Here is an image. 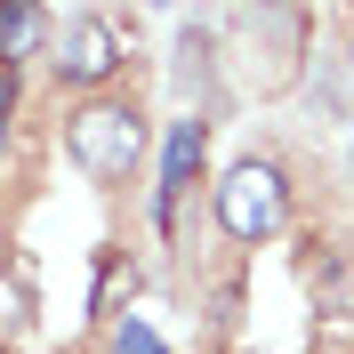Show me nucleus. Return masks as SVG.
<instances>
[{
    "instance_id": "obj_1",
    "label": "nucleus",
    "mask_w": 354,
    "mask_h": 354,
    "mask_svg": "<svg viewBox=\"0 0 354 354\" xmlns=\"http://www.w3.org/2000/svg\"><path fill=\"white\" fill-rule=\"evenodd\" d=\"M65 153H73L81 177L121 185V177L137 169V153H145V113H137L129 97H88V105L65 121Z\"/></svg>"
},
{
    "instance_id": "obj_2",
    "label": "nucleus",
    "mask_w": 354,
    "mask_h": 354,
    "mask_svg": "<svg viewBox=\"0 0 354 354\" xmlns=\"http://www.w3.org/2000/svg\"><path fill=\"white\" fill-rule=\"evenodd\" d=\"M282 218H290V185H282V169L274 161H234L225 169V185H218V225L234 234V242H274L282 234Z\"/></svg>"
},
{
    "instance_id": "obj_3",
    "label": "nucleus",
    "mask_w": 354,
    "mask_h": 354,
    "mask_svg": "<svg viewBox=\"0 0 354 354\" xmlns=\"http://www.w3.org/2000/svg\"><path fill=\"white\" fill-rule=\"evenodd\" d=\"M48 73L65 88H105L121 73V32H113L97 8H73V17H48Z\"/></svg>"
},
{
    "instance_id": "obj_4",
    "label": "nucleus",
    "mask_w": 354,
    "mask_h": 354,
    "mask_svg": "<svg viewBox=\"0 0 354 354\" xmlns=\"http://www.w3.org/2000/svg\"><path fill=\"white\" fill-rule=\"evenodd\" d=\"M201 145H209V129H201V113H185L169 129V145H161V194H153L161 225H177V201H185V185H194V169H201Z\"/></svg>"
},
{
    "instance_id": "obj_5",
    "label": "nucleus",
    "mask_w": 354,
    "mask_h": 354,
    "mask_svg": "<svg viewBox=\"0 0 354 354\" xmlns=\"http://www.w3.org/2000/svg\"><path fill=\"white\" fill-rule=\"evenodd\" d=\"M17 330H32V266L8 258L0 266V346H8Z\"/></svg>"
},
{
    "instance_id": "obj_6",
    "label": "nucleus",
    "mask_w": 354,
    "mask_h": 354,
    "mask_svg": "<svg viewBox=\"0 0 354 354\" xmlns=\"http://www.w3.org/2000/svg\"><path fill=\"white\" fill-rule=\"evenodd\" d=\"M48 17L41 8H0V57H24V48H41Z\"/></svg>"
},
{
    "instance_id": "obj_7",
    "label": "nucleus",
    "mask_w": 354,
    "mask_h": 354,
    "mask_svg": "<svg viewBox=\"0 0 354 354\" xmlns=\"http://www.w3.org/2000/svg\"><path fill=\"white\" fill-rule=\"evenodd\" d=\"M121 290H137V274L121 258H105V274H97V298H88V314H113V298H121Z\"/></svg>"
},
{
    "instance_id": "obj_8",
    "label": "nucleus",
    "mask_w": 354,
    "mask_h": 354,
    "mask_svg": "<svg viewBox=\"0 0 354 354\" xmlns=\"http://www.w3.org/2000/svg\"><path fill=\"white\" fill-rule=\"evenodd\" d=\"M113 354H161V338L145 330V322H121V330H113Z\"/></svg>"
},
{
    "instance_id": "obj_9",
    "label": "nucleus",
    "mask_w": 354,
    "mask_h": 354,
    "mask_svg": "<svg viewBox=\"0 0 354 354\" xmlns=\"http://www.w3.org/2000/svg\"><path fill=\"white\" fill-rule=\"evenodd\" d=\"M8 97H17V73H8V57H0V121H8Z\"/></svg>"
},
{
    "instance_id": "obj_10",
    "label": "nucleus",
    "mask_w": 354,
    "mask_h": 354,
    "mask_svg": "<svg viewBox=\"0 0 354 354\" xmlns=\"http://www.w3.org/2000/svg\"><path fill=\"white\" fill-rule=\"evenodd\" d=\"M0 153H8V121H0Z\"/></svg>"
},
{
    "instance_id": "obj_11",
    "label": "nucleus",
    "mask_w": 354,
    "mask_h": 354,
    "mask_svg": "<svg viewBox=\"0 0 354 354\" xmlns=\"http://www.w3.org/2000/svg\"><path fill=\"white\" fill-rule=\"evenodd\" d=\"M0 354H8V346H0Z\"/></svg>"
}]
</instances>
